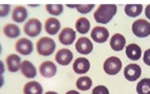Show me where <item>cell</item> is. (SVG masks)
Returning <instances> with one entry per match:
<instances>
[{
  "instance_id": "28",
  "label": "cell",
  "mask_w": 150,
  "mask_h": 94,
  "mask_svg": "<svg viewBox=\"0 0 150 94\" xmlns=\"http://www.w3.org/2000/svg\"><path fill=\"white\" fill-rule=\"evenodd\" d=\"M91 94H109V90L105 86L100 85V86H97L93 88Z\"/></svg>"
},
{
  "instance_id": "20",
  "label": "cell",
  "mask_w": 150,
  "mask_h": 94,
  "mask_svg": "<svg viewBox=\"0 0 150 94\" xmlns=\"http://www.w3.org/2000/svg\"><path fill=\"white\" fill-rule=\"evenodd\" d=\"M43 87L38 82H28L23 87V94H42Z\"/></svg>"
},
{
  "instance_id": "13",
  "label": "cell",
  "mask_w": 150,
  "mask_h": 94,
  "mask_svg": "<svg viewBox=\"0 0 150 94\" xmlns=\"http://www.w3.org/2000/svg\"><path fill=\"white\" fill-rule=\"evenodd\" d=\"M73 69L77 74H84L86 72L89 71L90 63L85 58H78L74 62Z\"/></svg>"
},
{
  "instance_id": "35",
  "label": "cell",
  "mask_w": 150,
  "mask_h": 94,
  "mask_svg": "<svg viewBox=\"0 0 150 94\" xmlns=\"http://www.w3.org/2000/svg\"><path fill=\"white\" fill-rule=\"evenodd\" d=\"M1 50H2V47H1V44H0V53H1Z\"/></svg>"
},
{
  "instance_id": "10",
  "label": "cell",
  "mask_w": 150,
  "mask_h": 94,
  "mask_svg": "<svg viewBox=\"0 0 150 94\" xmlns=\"http://www.w3.org/2000/svg\"><path fill=\"white\" fill-rule=\"evenodd\" d=\"M73 59H74L73 52L70 51L69 49H67V48L59 49L55 57L56 62L59 65H62V66H67L73 61Z\"/></svg>"
},
{
  "instance_id": "19",
  "label": "cell",
  "mask_w": 150,
  "mask_h": 94,
  "mask_svg": "<svg viewBox=\"0 0 150 94\" xmlns=\"http://www.w3.org/2000/svg\"><path fill=\"white\" fill-rule=\"evenodd\" d=\"M6 66L10 72H17L20 69L21 59L17 55H10L6 57Z\"/></svg>"
},
{
  "instance_id": "11",
  "label": "cell",
  "mask_w": 150,
  "mask_h": 94,
  "mask_svg": "<svg viewBox=\"0 0 150 94\" xmlns=\"http://www.w3.org/2000/svg\"><path fill=\"white\" fill-rule=\"evenodd\" d=\"M39 71H40V74L43 77H46V79H50V77H54L57 73V66L55 65V63L50 62V61H45L39 67Z\"/></svg>"
},
{
  "instance_id": "16",
  "label": "cell",
  "mask_w": 150,
  "mask_h": 94,
  "mask_svg": "<svg viewBox=\"0 0 150 94\" xmlns=\"http://www.w3.org/2000/svg\"><path fill=\"white\" fill-rule=\"evenodd\" d=\"M20 70L22 72V74L28 79H33V77H36V75H37L36 67L34 66L33 63H30V61H26V60L21 62Z\"/></svg>"
},
{
  "instance_id": "33",
  "label": "cell",
  "mask_w": 150,
  "mask_h": 94,
  "mask_svg": "<svg viewBox=\"0 0 150 94\" xmlns=\"http://www.w3.org/2000/svg\"><path fill=\"white\" fill-rule=\"evenodd\" d=\"M65 94H80L78 91H76V90H70V91L66 92Z\"/></svg>"
},
{
  "instance_id": "31",
  "label": "cell",
  "mask_w": 150,
  "mask_h": 94,
  "mask_svg": "<svg viewBox=\"0 0 150 94\" xmlns=\"http://www.w3.org/2000/svg\"><path fill=\"white\" fill-rule=\"evenodd\" d=\"M4 71H5L4 64H3L2 61H0V76H2V74L4 73Z\"/></svg>"
},
{
  "instance_id": "1",
  "label": "cell",
  "mask_w": 150,
  "mask_h": 94,
  "mask_svg": "<svg viewBox=\"0 0 150 94\" xmlns=\"http://www.w3.org/2000/svg\"><path fill=\"white\" fill-rule=\"evenodd\" d=\"M117 5L115 4H101L93 14L96 22L100 24H107L111 21L117 14Z\"/></svg>"
},
{
  "instance_id": "4",
  "label": "cell",
  "mask_w": 150,
  "mask_h": 94,
  "mask_svg": "<svg viewBox=\"0 0 150 94\" xmlns=\"http://www.w3.org/2000/svg\"><path fill=\"white\" fill-rule=\"evenodd\" d=\"M132 32L138 38H146L150 35V22L145 19H138L132 23Z\"/></svg>"
},
{
  "instance_id": "5",
  "label": "cell",
  "mask_w": 150,
  "mask_h": 94,
  "mask_svg": "<svg viewBox=\"0 0 150 94\" xmlns=\"http://www.w3.org/2000/svg\"><path fill=\"white\" fill-rule=\"evenodd\" d=\"M104 71L109 75L118 74L120 70L122 69V61L117 57H110L106 60L103 65Z\"/></svg>"
},
{
  "instance_id": "29",
  "label": "cell",
  "mask_w": 150,
  "mask_h": 94,
  "mask_svg": "<svg viewBox=\"0 0 150 94\" xmlns=\"http://www.w3.org/2000/svg\"><path fill=\"white\" fill-rule=\"evenodd\" d=\"M11 10L10 4H0V17H6Z\"/></svg>"
},
{
  "instance_id": "24",
  "label": "cell",
  "mask_w": 150,
  "mask_h": 94,
  "mask_svg": "<svg viewBox=\"0 0 150 94\" xmlns=\"http://www.w3.org/2000/svg\"><path fill=\"white\" fill-rule=\"evenodd\" d=\"M76 86H77V88L79 90L87 91V90H89L90 88H91V86H93V81L88 76H81L77 79Z\"/></svg>"
},
{
  "instance_id": "27",
  "label": "cell",
  "mask_w": 150,
  "mask_h": 94,
  "mask_svg": "<svg viewBox=\"0 0 150 94\" xmlns=\"http://www.w3.org/2000/svg\"><path fill=\"white\" fill-rule=\"evenodd\" d=\"M75 8L78 10V12L81 14H88L90 13V11H93V8H95L93 4H77L75 5Z\"/></svg>"
},
{
  "instance_id": "3",
  "label": "cell",
  "mask_w": 150,
  "mask_h": 94,
  "mask_svg": "<svg viewBox=\"0 0 150 94\" xmlns=\"http://www.w3.org/2000/svg\"><path fill=\"white\" fill-rule=\"evenodd\" d=\"M23 30H24V34L26 36L30 38H35L40 35L42 32V23L37 18H32V19L28 20V22L25 23Z\"/></svg>"
},
{
  "instance_id": "8",
  "label": "cell",
  "mask_w": 150,
  "mask_h": 94,
  "mask_svg": "<svg viewBox=\"0 0 150 94\" xmlns=\"http://www.w3.org/2000/svg\"><path fill=\"white\" fill-rule=\"evenodd\" d=\"M142 74V69L138 64H129L124 69V76L129 82H134Z\"/></svg>"
},
{
  "instance_id": "6",
  "label": "cell",
  "mask_w": 150,
  "mask_h": 94,
  "mask_svg": "<svg viewBox=\"0 0 150 94\" xmlns=\"http://www.w3.org/2000/svg\"><path fill=\"white\" fill-rule=\"evenodd\" d=\"M15 49L21 55H28L34 50V44L30 40L26 39V38H21L15 43Z\"/></svg>"
},
{
  "instance_id": "30",
  "label": "cell",
  "mask_w": 150,
  "mask_h": 94,
  "mask_svg": "<svg viewBox=\"0 0 150 94\" xmlns=\"http://www.w3.org/2000/svg\"><path fill=\"white\" fill-rule=\"evenodd\" d=\"M143 61H144V63H145L146 65L150 66V48L144 52V55H143Z\"/></svg>"
},
{
  "instance_id": "2",
  "label": "cell",
  "mask_w": 150,
  "mask_h": 94,
  "mask_svg": "<svg viewBox=\"0 0 150 94\" xmlns=\"http://www.w3.org/2000/svg\"><path fill=\"white\" fill-rule=\"evenodd\" d=\"M36 49H37V52L40 55L48 57V55H53L54 51H55L56 42L52 38L42 37L36 43Z\"/></svg>"
},
{
  "instance_id": "23",
  "label": "cell",
  "mask_w": 150,
  "mask_h": 94,
  "mask_svg": "<svg viewBox=\"0 0 150 94\" xmlns=\"http://www.w3.org/2000/svg\"><path fill=\"white\" fill-rule=\"evenodd\" d=\"M143 5L142 4H127L125 6V14L131 18L138 17L142 14Z\"/></svg>"
},
{
  "instance_id": "26",
  "label": "cell",
  "mask_w": 150,
  "mask_h": 94,
  "mask_svg": "<svg viewBox=\"0 0 150 94\" xmlns=\"http://www.w3.org/2000/svg\"><path fill=\"white\" fill-rule=\"evenodd\" d=\"M45 8H46L47 13H50V15H53V16H59V15H61L63 12L62 4H47Z\"/></svg>"
},
{
  "instance_id": "21",
  "label": "cell",
  "mask_w": 150,
  "mask_h": 94,
  "mask_svg": "<svg viewBox=\"0 0 150 94\" xmlns=\"http://www.w3.org/2000/svg\"><path fill=\"white\" fill-rule=\"evenodd\" d=\"M90 29V22L87 18H79L76 22V30L81 35H86Z\"/></svg>"
},
{
  "instance_id": "7",
  "label": "cell",
  "mask_w": 150,
  "mask_h": 94,
  "mask_svg": "<svg viewBox=\"0 0 150 94\" xmlns=\"http://www.w3.org/2000/svg\"><path fill=\"white\" fill-rule=\"evenodd\" d=\"M93 49V44L88 38L81 37L76 42V50L81 55H89Z\"/></svg>"
},
{
  "instance_id": "32",
  "label": "cell",
  "mask_w": 150,
  "mask_h": 94,
  "mask_svg": "<svg viewBox=\"0 0 150 94\" xmlns=\"http://www.w3.org/2000/svg\"><path fill=\"white\" fill-rule=\"evenodd\" d=\"M145 15H146V17H147L148 19L150 20V4H148L147 6H146V8H145Z\"/></svg>"
},
{
  "instance_id": "25",
  "label": "cell",
  "mask_w": 150,
  "mask_h": 94,
  "mask_svg": "<svg viewBox=\"0 0 150 94\" xmlns=\"http://www.w3.org/2000/svg\"><path fill=\"white\" fill-rule=\"evenodd\" d=\"M138 94H150V79H143L137 85Z\"/></svg>"
},
{
  "instance_id": "12",
  "label": "cell",
  "mask_w": 150,
  "mask_h": 94,
  "mask_svg": "<svg viewBox=\"0 0 150 94\" xmlns=\"http://www.w3.org/2000/svg\"><path fill=\"white\" fill-rule=\"evenodd\" d=\"M59 41L63 45H71L76 40V32L70 27H65L59 34Z\"/></svg>"
},
{
  "instance_id": "9",
  "label": "cell",
  "mask_w": 150,
  "mask_h": 94,
  "mask_svg": "<svg viewBox=\"0 0 150 94\" xmlns=\"http://www.w3.org/2000/svg\"><path fill=\"white\" fill-rule=\"evenodd\" d=\"M91 39L96 43H105L109 38V32L107 28L102 27V26H96L91 30L90 34Z\"/></svg>"
},
{
  "instance_id": "17",
  "label": "cell",
  "mask_w": 150,
  "mask_h": 94,
  "mask_svg": "<svg viewBox=\"0 0 150 94\" xmlns=\"http://www.w3.org/2000/svg\"><path fill=\"white\" fill-rule=\"evenodd\" d=\"M126 55L131 61H138L142 57V49L138 44H129L126 47Z\"/></svg>"
},
{
  "instance_id": "18",
  "label": "cell",
  "mask_w": 150,
  "mask_h": 94,
  "mask_svg": "<svg viewBox=\"0 0 150 94\" xmlns=\"http://www.w3.org/2000/svg\"><path fill=\"white\" fill-rule=\"evenodd\" d=\"M28 18V10L22 6V5H18L14 8L12 13V19L16 23H22Z\"/></svg>"
},
{
  "instance_id": "14",
  "label": "cell",
  "mask_w": 150,
  "mask_h": 94,
  "mask_svg": "<svg viewBox=\"0 0 150 94\" xmlns=\"http://www.w3.org/2000/svg\"><path fill=\"white\" fill-rule=\"evenodd\" d=\"M44 28L48 35L55 36L59 32V29L61 28V23L56 18H48L44 23Z\"/></svg>"
},
{
  "instance_id": "15",
  "label": "cell",
  "mask_w": 150,
  "mask_h": 94,
  "mask_svg": "<svg viewBox=\"0 0 150 94\" xmlns=\"http://www.w3.org/2000/svg\"><path fill=\"white\" fill-rule=\"evenodd\" d=\"M126 45V39L125 37L121 34H115L110 39V47L115 51H121L124 49Z\"/></svg>"
},
{
  "instance_id": "34",
  "label": "cell",
  "mask_w": 150,
  "mask_h": 94,
  "mask_svg": "<svg viewBox=\"0 0 150 94\" xmlns=\"http://www.w3.org/2000/svg\"><path fill=\"white\" fill-rule=\"evenodd\" d=\"M45 94H58L57 92H55V91H47Z\"/></svg>"
},
{
  "instance_id": "22",
  "label": "cell",
  "mask_w": 150,
  "mask_h": 94,
  "mask_svg": "<svg viewBox=\"0 0 150 94\" xmlns=\"http://www.w3.org/2000/svg\"><path fill=\"white\" fill-rule=\"evenodd\" d=\"M3 34L8 38L14 39V38H17L20 36V28L18 27L16 24L8 23V24H5L3 26Z\"/></svg>"
}]
</instances>
